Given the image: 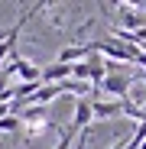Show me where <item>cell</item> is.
Instances as JSON below:
<instances>
[{
	"mask_svg": "<svg viewBox=\"0 0 146 149\" xmlns=\"http://www.w3.org/2000/svg\"><path fill=\"white\" fill-rule=\"evenodd\" d=\"M62 97V84H39V91L33 94V107H49L52 101H59Z\"/></svg>",
	"mask_w": 146,
	"mask_h": 149,
	"instance_id": "cell-7",
	"label": "cell"
},
{
	"mask_svg": "<svg viewBox=\"0 0 146 149\" xmlns=\"http://www.w3.org/2000/svg\"><path fill=\"white\" fill-rule=\"evenodd\" d=\"M91 107H94V120H110V117H124V101H110V97H91Z\"/></svg>",
	"mask_w": 146,
	"mask_h": 149,
	"instance_id": "cell-5",
	"label": "cell"
},
{
	"mask_svg": "<svg viewBox=\"0 0 146 149\" xmlns=\"http://www.w3.org/2000/svg\"><path fill=\"white\" fill-rule=\"evenodd\" d=\"M71 78V65H62V62H52L42 68V84H65Z\"/></svg>",
	"mask_w": 146,
	"mask_h": 149,
	"instance_id": "cell-6",
	"label": "cell"
},
{
	"mask_svg": "<svg viewBox=\"0 0 146 149\" xmlns=\"http://www.w3.org/2000/svg\"><path fill=\"white\" fill-rule=\"evenodd\" d=\"M75 139H78V133H75V130L68 127V130H65V133L59 136V143H55V149H75Z\"/></svg>",
	"mask_w": 146,
	"mask_h": 149,
	"instance_id": "cell-9",
	"label": "cell"
},
{
	"mask_svg": "<svg viewBox=\"0 0 146 149\" xmlns=\"http://www.w3.org/2000/svg\"><path fill=\"white\" fill-rule=\"evenodd\" d=\"M20 127H23L20 117H13V113H0V133H16Z\"/></svg>",
	"mask_w": 146,
	"mask_h": 149,
	"instance_id": "cell-8",
	"label": "cell"
},
{
	"mask_svg": "<svg viewBox=\"0 0 146 149\" xmlns=\"http://www.w3.org/2000/svg\"><path fill=\"white\" fill-rule=\"evenodd\" d=\"M0 71H7V74H20V84H42V68L36 62H26L20 52L10 55V62L0 68Z\"/></svg>",
	"mask_w": 146,
	"mask_h": 149,
	"instance_id": "cell-2",
	"label": "cell"
},
{
	"mask_svg": "<svg viewBox=\"0 0 146 149\" xmlns=\"http://www.w3.org/2000/svg\"><path fill=\"white\" fill-rule=\"evenodd\" d=\"M140 81V71L133 74V68H127V71H110L107 78H104V84H101V91L110 97V101H127V94H130V88Z\"/></svg>",
	"mask_w": 146,
	"mask_h": 149,
	"instance_id": "cell-1",
	"label": "cell"
},
{
	"mask_svg": "<svg viewBox=\"0 0 146 149\" xmlns=\"http://www.w3.org/2000/svg\"><path fill=\"white\" fill-rule=\"evenodd\" d=\"M91 123H94L91 97H78V101H75V117H71V130H75V133H85V130H91Z\"/></svg>",
	"mask_w": 146,
	"mask_h": 149,
	"instance_id": "cell-4",
	"label": "cell"
},
{
	"mask_svg": "<svg viewBox=\"0 0 146 149\" xmlns=\"http://www.w3.org/2000/svg\"><path fill=\"white\" fill-rule=\"evenodd\" d=\"M114 10H117V29H127V33L146 29V16L140 13V7H133V3H114Z\"/></svg>",
	"mask_w": 146,
	"mask_h": 149,
	"instance_id": "cell-3",
	"label": "cell"
},
{
	"mask_svg": "<svg viewBox=\"0 0 146 149\" xmlns=\"http://www.w3.org/2000/svg\"><path fill=\"white\" fill-rule=\"evenodd\" d=\"M114 149H130V133H124V136H117Z\"/></svg>",
	"mask_w": 146,
	"mask_h": 149,
	"instance_id": "cell-10",
	"label": "cell"
}]
</instances>
